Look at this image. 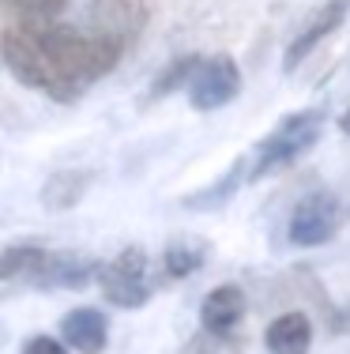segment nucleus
Listing matches in <instances>:
<instances>
[{"mask_svg":"<svg viewBox=\"0 0 350 354\" xmlns=\"http://www.w3.org/2000/svg\"><path fill=\"white\" fill-rule=\"evenodd\" d=\"M68 8V0H4V19L8 27H53L61 23V12Z\"/></svg>","mask_w":350,"mask_h":354,"instance_id":"nucleus-14","label":"nucleus"},{"mask_svg":"<svg viewBox=\"0 0 350 354\" xmlns=\"http://www.w3.org/2000/svg\"><path fill=\"white\" fill-rule=\"evenodd\" d=\"M95 15H98V30L121 41H132L147 19V4L144 0H98Z\"/></svg>","mask_w":350,"mask_h":354,"instance_id":"nucleus-11","label":"nucleus"},{"mask_svg":"<svg viewBox=\"0 0 350 354\" xmlns=\"http://www.w3.org/2000/svg\"><path fill=\"white\" fill-rule=\"evenodd\" d=\"M102 260L83 257V252H46V260L35 268L27 283L38 290H83L102 279Z\"/></svg>","mask_w":350,"mask_h":354,"instance_id":"nucleus-5","label":"nucleus"},{"mask_svg":"<svg viewBox=\"0 0 350 354\" xmlns=\"http://www.w3.org/2000/svg\"><path fill=\"white\" fill-rule=\"evenodd\" d=\"M211 257V245L196 234H181V238H170V245L162 249V272L166 279H188L204 268V260Z\"/></svg>","mask_w":350,"mask_h":354,"instance_id":"nucleus-12","label":"nucleus"},{"mask_svg":"<svg viewBox=\"0 0 350 354\" xmlns=\"http://www.w3.org/2000/svg\"><path fill=\"white\" fill-rule=\"evenodd\" d=\"M90 181H95V174L83 170V166H68V170L49 174L46 185H41V207L46 212H72V207L83 204Z\"/></svg>","mask_w":350,"mask_h":354,"instance_id":"nucleus-9","label":"nucleus"},{"mask_svg":"<svg viewBox=\"0 0 350 354\" xmlns=\"http://www.w3.org/2000/svg\"><path fill=\"white\" fill-rule=\"evenodd\" d=\"M339 132H347V136H350V106L343 109V117H339Z\"/></svg>","mask_w":350,"mask_h":354,"instance_id":"nucleus-19","label":"nucleus"},{"mask_svg":"<svg viewBox=\"0 0 350 354\" xmlns=\"http://www.w3.org/2000/svg\"><path fill=\"white\" fill-rule=\"evenodd\" d=\"M339 200L331 196L328 189H313L309 196H302L290 212V223H286V238L302 249H316L324 241H331V234L339 230Z\"/></svg>","mask_w":350,"mask_h":354,"instance_id":"nucleus-4","label":"nucleus"},{"mask_svg":"<svg viewBox=\"0 0 350 354\" xmlns=\"http://www.w3.org/2000/svg\"><path fill=\"white\" fill-rule=\"evenodd\" d=\"M98 286H102L106 301L117 309L147 306V301H151V264H147V252L139 245L121 249L113 260H106Z\"/></svg>","mask_w":350,"mask_h":354,"instance_id":"nucleus-2","label":"nucleus"},{"mask_svg":"<svg viewBox=\"0 0 350 354\" xmlns=\"http://www.w3.org/2000/svg\"><path fill=\"white\" fill-rule=\"evenodd\" d=\"M185 354H241V347H237V339L233 335H200V339H193L188 343V351Z\"/></svg>","mask_w":350,"mask_h":354,"instance_id":"nucleus-17","label":"nucleus"},{"mask_svg":"<svg viewBox=\"0 0 350 354\" xmlns=\"http://www.w3.org/2000/svg\"><path fill=\"white\" fill-rule=\"evenodd\" d=\"M339 332H350V309H347L343 317H339Z\"/></svg>","mask_w":350,"mask_h":354,"instance_id":"nucleus-20","label":"nucleus"},{"mask_svg":"<svg viewBox=\"0 0 350 354\" xmlns=\"http://www.w3.org/2000/svg\"><path fill=\"white\" fill-rule=\"evenodd\" d=\"M245 174H249V162H245V158H233V166L215 185H204V189L181 196V207H188V212H215V207H222L233 192H237V185H241V177H245Z\"/></svg>","mask_w":350,"mask_h":354,"instance_id":"nucleus-13","label":"nucleus"},{"mask_svg":"<svg viewBox=\"0 0 350 354\" xmlns=\"http://www.w3.org/2000/svg\"><path fill=\"white\" fill-rule=\"evenodd\" d=\"M320 132H324L320 109H302V113L282 117L271 136H264L256 143L253 166H249V181H260V177H268L271 170H282V166H290L294 158H302L305 151L320 140Z\"/></svg>","mask_w":350,"mask_h":354,"instance_id":"nucleus-1","label":"nucleus"},{"mask_svg":"<svg viewBox=\"0 0 350 354\" xmlns=\"http://www.w3.org/2000/svg\"><path fill=\"white\" fill-rule=\"evenodd\" d=\"M347 15H350V0H324V4L313 12V19L302 27V35L286 46V53H282V72L286 75L298 72V64H302L324 38H331L339 27H343Z\"/></svg>","mask_w":350,"mask_h":354,"instance_id":"nucleus-6","label":"nucleus"},{"mask_svg":"<svg viewBox=\"0 0 350 354\" xmlns=\"http://www.w3.org/2000/svg\"><path fill=\"white\" fill-rule=\"evenodd\" d=\"M49 249L41 245H30V241H19V245H8L4 252H0V283H12L19 279V275H35V268L46 260Z\"/></svg>","mask_w":350,"mask_h":354,"instance_id":"nucleus-15","label":"nucleus"},{"mask_svg":"<svg viewBox=\"0 0 350 354\" xmlns=\"http://www.w3.org/2000/svg\"><path fill=\"white\" fill-rule=\"evenodd\" d=\"M245 320V290L233 283H222L200 301V328L207 335H233Z\"/></svg>","mask_w":350,"mask_h":354,"instance_id":"nucleus-7","label":"nucleus"},{"mask_svg":"<svg viewBox=\"0 0 350 354\" xmlns=\"http://www.w3.org/2000/svg\"><path fill=\"white\" fill-rule=\"evenodd\" d=\"M19 354H68V343L53 339V335H30Z\"/></svg>","mask_w":350,"mask_h":354,"instance_id":"nucleus-18","label":"nucleus"},{"mask_svg":"<svg viewBox=\"0 0 350 354\" xmlns=\"http://www.w3.org/2000/svg\"><path fill=\"white\" fill-rule=\"evenodd\" d=\"M271 354H309L313 351V320L302 309H290V313L275 317L264 332Z\"/></svg>","mask_w":350,"mask_h":354,"instance_id":"nucleus-10","label":"nucleus"},{"mask_svg":"<svg viewBox=\"0 0 350 354\" xmlns=\"http://www.w3.org/2000/svg\"><path fill=\"white\" fill-rule=\"evenodd\" d=\"M188 106L196 113H211V109L230 106L233 98L241 95V68L237 61L226 53H215V57H200L193 80H188Z\"/></svg>","mask_w":350,"mask_h":354,"instance_id":"nucleus-3","label":"nucleus"},{"mask_svg":"<svg viewBox=\"0 0 350 354\" xmlns=\"http://www.w3.org/2000/svg\"><path fill=\"white\" fill-rule=\"evenodd\" d=\"M61 339L79 354H102L106 343H110V320H106L102 309L79 306V309H72V313H64Z\"/></svg>","mask_w":350,"mask_h":354,"instance_id":"nucleus-8","label":"nucleus"},{"mask_svg":"<svg viewBox=\"0 0 350 354\" xmlns=\"http://www.w3.org/2000/svg\"><path fill=\"white\" fill-rule=\"evenodd\" d=\"M196 64H200V53H185V57H177V61H170V68H166V72L151 83V95H147V102H158V98L173 95L177 87H188Z\"/></svg>","mask_w":350,"mask_h":354,"instance_id":"nucleus-16","label":"nucleus"}]
</instances>
